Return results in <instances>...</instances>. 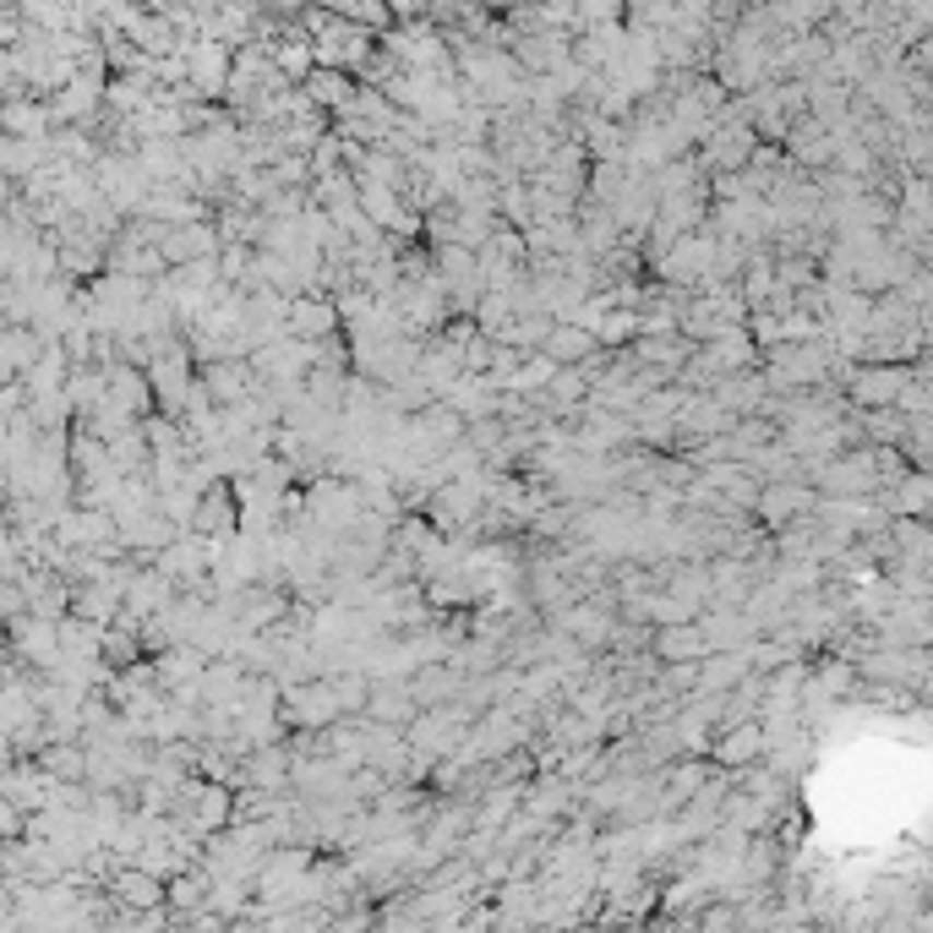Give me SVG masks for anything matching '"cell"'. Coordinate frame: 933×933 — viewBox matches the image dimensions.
<instances>
[{"label": "cell", "mask_w": 933, "mask_h": 933, "mask_svg": "<svg viewBox=\"0 0 933 933\" xmlns=\"http://www.w3.org/2000/svg\"><path fill=\"white\" fill-rule=\"evenodd\" d=\"M284 333L295 344H322L328 333H339V306L333 295H290L284 300Z\"/></svg>", "instance_id": "cell-1"}, {"label": "cell", "mask_w": 933, "mask_h": 933, "mask_svg": "<svg viewBox=\"0 0 933 933\" xmlns=\"http://www.w3.org/2000/svg\"><path fill=\"white\" fill-rule=\"evenodd\" d=\"M366 716H371V721H415V699H410L404 683H371Z\"/></svg>", "instance_id": "cell-6"}, {"label": "cell", "mask_w": 933, "mask_h": 933, "mask_svg": "<svg viewBox=\"0 0 933 933\" xmlns=\"http://www.w3.org/2000/svg\"><path fill=\"white\" fill-rule=\"evenodd\" d=\"M661 688L666 694H699V666H666L661 672Z\"/></svg>", "instance_id": "cell-8"}, {"label": "cell", "mask_w": 933, "mask_h": 933, "mask_svg": "<svg viewBox=\"0 0 933 933\" xmlns=\"http://www.w3.org/2000/svg\"><path fill=\"white\" fill-rule=\"evenodd\" d=\"M235 524V492L229 486H213L208 503L197 508V530H229Z\"/></svg>", "instance_id": "cell-7"}, {"label": "cell", "mask_w": 933, "mask_h": 933, "mask_svg": "<svg viewBox=\"0 0 933 933\" xmlns=\"http://www.w3.org/2000/svg\"><path fill=\"white\" fill-rule=\"evenodd\" d=\"M907 382L912 377L907 371H890V366H852L847 371V388H852L858 410H896V399H901Z\"/></svg>", "instance_id": "cell-4"}, {"label": "cell", "mask_w": 933, "mask_h": 933, "mask_svg": "<svg viewBox=\"0 0 933 933\" xmlns=\"http://www.w3.org/2000/svg\"><path fill=\"white\" fill-rule=\"evenodd\" d=\"M595 355H601V344H595L579 322H568V317H557V322L546 328V339H541V361H552L557 371H584Z\"/></svg>", "instance_id": "cell-2"}, {"label": "cell", "mask_w": 933, "mask_h": 933, "mask_svg": "<svg viewBox=\"0 0 933 933\" xmlns=\"http://www.w3.org/2000/svg\"><path fill=\"white\" fill-rule=\"evenodd\" d=\"M650 656H661L666 666H699L710 650L705 623H672V628H650Z\"/></svg>", "instance_id": "cell-3"}, {"label": "cell", "mask_w": 933, "mask_h": 933, "mask_svg": "<svg viewBox=\"0 0 933 933\" xmlns=\"http://www.w3.org/2000/svg\"><path fill=\"white\" fill-rule=\"evenodd\" d=\"M765 754V727L759 721H732L727 732H721V743H716V759L727 765V770H743V765H754Z\"/></svg>", "instance_id": "cell-5"}]
</instances>
